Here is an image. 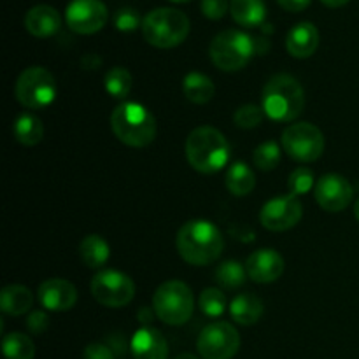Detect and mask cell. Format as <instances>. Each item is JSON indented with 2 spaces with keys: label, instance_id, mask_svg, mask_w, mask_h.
Instances as JSON below:
<instances>
[{
  "label": "cell",
  "instance_id": "74e56055",
  "mask_svg": "<svg viewBox=\"0 0 359 359\" xmlns=\"http://www.w3.org/2000/svg\"><path fill=\"white\" fill-rule=\"evenodd\" d=\"M277 2L283 9L290 11V13H300L311 6V0H277Z\"/></svg>",
  "mask_w": 359,
  "mask_h": 359
},
{
  "label": "cell",
  "instance_id": "7c38bea8",
  "mask_svg": "<svg viewBox=\"0 0 359 359\" xmlns=\"http://www.w3.org/2000/svg\"><path fill=\"white\" fill-rule=\"evenodd\" d=\"M109 20V11L102 0H72L65 9V21L76 34L91 35L102 30Z\"/></svg>",
  "mask_w": 359,
  "mask_h": 359
},
{
  "label": "cell",
  "instance_id": "2e32d148",
  "mask_svg": "<svg viewBox=\"0 0 359 359\" xmlns=\"http://www.w3.org/2000/svg\"><path fill=\"white\" fill-rule=\"evenodd\" d=\"M39 302L48 311H70L77 302V290L65 279H48L39 286Z\"/></svg>",
  "mask_w": 359,
  "mask_h": 359
},
{
  "label": "cell",
  "instance_id": "83f0119b",
  "mask_svg": "<svg viewBox=\"0 0 359 359\" xmlns=\"http://www.w3.org/2000/svg\"><path fill=\"white\" fill-rule=\"evenodd\" d=\"M132 74L125 67H114L105 74V90L114 98H126L132 91Z\"/></svg>",
  "mask_w": 359,
  "mask_h": 359
},
{
  "label": "cell",
  "instance_id": "9c48e42d",
  "mask_svg": "<svg viewBox=\"0 0 359 359\" xmlns=\"http://www.w3.org/2000/svg\"><path fill=\"white\" fill-rule=\"evenodd\" d=\"M283 149L287 156L302 163L319 160L325 151V135L312 123H294L283 132Z\"/></svg>",
  "mask_w": 359,
  "mask_h": 359
},
{
  "label": "cell",
  "instance_id": "5bb4252c",
  "mask_svg": "<svg viewBox=\"0 0 359 359\" xmlns=\"http://www.w3.org/2000/svg\"><path fill=\"white\" fill-rule=\"evenodd\" d=\"M353 186L339 174H326L316 184V200L328 212H340L347 209L353 200Z\"/></svg>",
  "mask_w": 359,
  "mask_h": 359
},
{
  "label": "cell",
  "instance_id": "5b68a950",
  "mask_svg": "<svg viewBox=\"0 0 359 359\" xmlns=\"http://www.w3.org/2000/svg\"><path fill=\"white\" fill-rule=\"evenodd\" d=\"M142 35L151 46L160 49L175 48L189 34V20L174 7H158L142 18Z\"/></svg>",
  "mask_w": 359,
  "mask_h": 359
},
{
  "label": "cell",
  "instance_id": "277c9868",
  "mask_svg": "<svg viewBox=\"0 0 359 359\" xmlns=\"http://www.w3.org/2000/svg\"><path fill=\"white\" fill-rule=\"evenodd\" d=\"M111 128L126 146L146 147L156 137V119L144 105L123 102L112 111Z\"/></svg>",
  "mask_w": 359,
  "mask_h": 359
},
{
  "label": "cell",
  "instance_id": "8fae6325",
  "mask_svg": "<svg viewBox=\"0 0 359 359\" xmlns=\"http://www.w3.org/2000/svg\"><path fill=\"white\" fill-rule=\"evenodd\" d=\"M196 347L203 359H231L241 349V335L230 323H210L200 333Z\"/></svg>",
  "mask_w": 359,
  "mask_h": 359
},
{
  "label": "cell",
  "instance_id": "44dd1931",
  "mask_svg": "<svg viewBox=\"0 0 359 359\" xmlns=\"http://www.w3.org/2000/svg\"><path fill=\"white\" fill-rule=\"evenodd\" d=\"M230 314L233 321H237L242 326H251L259 321L263 316V304L258 297L251 293L238 294L233 302H231Z\"/></svg>",
  "mask_w": 359,
  "mask_h": 359
},
{
  "label": "cell",
  "instance_id": "d4e9b609",
  "mask_svg": "<svg viewBox=\"0 0 359 359\" xmlns=\"http://www.w3.org/2000/svg\"><path fill=\"white\" fill-rule=\"evenodd\" d=\"M14 139L18 140L23 146H35V144L41 142L44 139V126H42V121L34 114H20L14 121L13 126Z\"/></svg>",
  "mask_w": 359,
  "mask_h": 359
},
{
  "label": "cell",
  "instance_id": "ac0fdd59",
  "mask_svg": "<svg viewBox=\"0 0 359 359\" xmlns=\"http://www.w3.org/2000/svg\"><path fill=\"white\" fill-rule=\"evenodd\" d=\"M60 27H62L60 13L48 4L34 6L25 14V28L34 37H51L60 30Z\"/></svg>",
  "mask_w": 359,
  "mask_h": 359
},
{
  "label": "cell",
  "instance_id": "484cf974",
  "mask_svg": "<svg viewBox=\"0 0 359 359\" xmlns=\"http://www.w3.org/2000/svg\"><path fill=\"white\" fill-rule=\"evenodd\" d=\"M79 255L84 265L90 266V269H100L102 265L107 263L111 249L100 235H88L81 242Z\"/></svg>",
  "mask_w": 359,
  "mask_h": 359
},
{
  "label": "cell",
  "instance_id": "f35d334b",
  "mask_svg": "<svg viewBox=\"0 0 359 359\" xmlns=\"http://www.w3.org/2000/svg\"><path fill=\"white\" fill-rule=\"evenodd\" d=\"M100 58H97V56H93V55H88V56H84L83 58V67L84 69H97L98 65H100Z\"/></svg>",
  "mask_w": 359,
  "mask_h": 359
},
{
  "label": "cell",
  "instance_id": "f1b7e54d",
  "mask_svg": "<svg viewBox=\"0 0 359 359\" xmlns=\"http://www.w3.org/2000/svg\"><path fill=\"white\" fill-rule=\"evenodd\" d=\"M248 270L237 262H224L216 269V283L224 290H237L245 283Z\"/></svg>",
  "mask_w": 359,
  "mask_h": 359
},
{
  "label": "cell",
  "instance_id": "836d02e7",
  "mask_svg": "<svg viewBox=\"0 0 359 359\" xmlns=\"http://www.w3.org/2000/svg\"><path fill=\"white\" fill-rule=\"evenodd\" d=\"M114 23L121 32H132L135 30L139 25H142L140 23L139 14H137L133 9H130V7H125V9L118 11V14H116L114 18Z\"/></svg>",
  "mask_w": 359,
  "mask_h": 359
},
{
  "label": "cell",
  "instance_id": "7bdbcfd3",
  "mask_svg": "<svg viewBox=\"0 0 359 359\" xmlns=\"http://www.w3.org/2000/svg\"><path fill=\"white\" fill-rule=\"evenodd\" d=\"M172 2H189V0H172Z\"/></svg>",
  "mask_w": 359,
  "mask_h": 359
},
{
  "label": "cell",
  "instance_id": "9a60e30c",
  "mask_svg": "<svg viewBox=\"0 0 359 359\" xmlns=\"http://www.w3.org/2000/svg\"><path fill=\"white\" fill-rule=\"evenodd\" d=\"M248 276L255 283L266 284L279 279L284 272V259L273 249H258L245 262Z\"/></svg>",
  "mask_w": 359,
  "mask_h": 359
},
{
  "label": "cell",
  "instance_id": "b9f144b4",
  "mask_svg": "<svg viewBox=\"0 0 359 359\" xmlns=\"http://www.w3.org/2000/svg\"><path fill=\"white\" fill-rule=\"evenodd\" d=\"M354 216H356V219L359 221V200L356 202V205H354Z\"/></svg>",
  "mask_w": 359,
  "mask_h": 359
},
{
  "label": "cell",
  "instance_id": "6da1fadb",
  "mask_svg": "<svg viewBox=\"0 0 359 359\" xmlns=\"http://www.w3.org/2000/svg\"><path fill=\"white\" fill-rule=\"evenodd\" d=\"M179 256L186 263L195 266H205L216 262L224 248V238L212 223L203 219H193L182 224L177 231Z\"/></svg>",
  "mask_w": 359,
  "mask_h": 359
},
{
  "label": "cell",
  "instance_id": "f546056e",
  "mask_svg": "<svg viewBox=\"0 0 359 359\" xmlns=\"http://www.w3.org/2000/svg\"><path fill=\"white\" fill-rule=\"evenodd\" d=\"M198 305L205 316H209V318H219L226 311V297L217 287H207L200 294Z\"/></svg>",
  "mask_w": 359,
  "mask_h": 359
},
{
  "label": "cell",
  "instance_id": "ab89813d",
  "mask_svg": "<svg viewBox=\"0 0 359 359\" xmlns=\"http://www.w3.org/2000/svg\"><path fill=\"white\" fill-rule=\"evenodd\" d=\"M321 2L328 7H342V6H346L349 0H321Z\"/></svg>",
  "mask_w": 359,
  "mask_h": 359
},
{
  "label": "cell",
  "instance_id": "7a4b0ae2",
  "mask_svg": "<svg viewBox=\"0 0 359 359\" xmlns=\"http://www.w3.org/2000/svg\"><path fill=\"white\" fill-rule=\"evenodd\" d=\"M186 158L195 170L216 174L230 158L226 137L212 126H198L186 139Z\"/></svg>",
  "mask_w": 359,
  "mask_h": 359
},
{
  "label": "cell",
  "instance_id": "cb8c5ba5",
  "mask_svg": "<svg viewBox=\"0 0 359 359\" xmlns=\"http://www.w3.org/2000/svg\"><path fill=\"white\" fill-rule=\"evenodd\" d=\"M224 182H226V188L231 195L245 196L255 189L256 177L255 172H252L244 161H237V163H233L226 170Z\"/></svg>",
  "mask_w": 359,
  "mask_h": 359
},
{
  "label": "cell",
  "instance_id": "4dcf8cb0",
  "mask_svg": "<svg viewBox=\"0 0 359 359\" xmlns=\"http://www.w3.org/2000/svg\"><path fill=\"white\" fill-rule=\"evenodd\" d=\"M252 161L259 170H273L280 161L279 144L273 142V140L259 144L252 153Z\"/></svg>",
  "mask_w": 359,
  "mask_h": 359
},
{
  "label": "cell",
  "instance_id": "603a6c76",
  "mask_svg": "<svg viewBox=\"0 0 359 359\" xmlns=\"http://www.w3.org/2000/svg\"><path fill=\"white\" fill-rule=\"evenodd\" d=\"M182 91L184 97L193 104L203 105L212 100L214 97V83L210 77L200 72H189L182 81Z\"/></svg>",
  "mask_w": 359,
  "mask_h": 359
},
{
  "label": "cell",
  "instance_id": "e0dca14e",
  "mask_svg": "<svg viewBox=\"0 0 359 359\" xmlns=\"http://www.w3.org/2000/svg\"><path fill=\"white\" fill-rule=\"evenodd\" d=\"M130 349L135 359H167L168 344L163 333L154 328H140L133 335Z\"/></svg>",
  "mask_w": 359,
  "mask_h": 359
},
{
  "label": "cell",
  "instance_id": "d6986e66",
  "mask_svg": "<svg viewBox=\"0 0 359 359\" xmlns=\"http://www.w3.org/2000/svg\"><path fill=\"white\" fill-rule=\"evenodd\" d=\"M319 46V32L314 23L302 21L294 25L286 37L287 53L294 58H309Z\"/></svg>",
  "mask_w": 359,
  "mask_h": 359
},
{
  "label": "cell",
  "instance_id": "d6a6232c",
  "mask_svg": "<svg viewBox=\"0 0 359 359\" xmlns=\"http://www.w3.org/2000/svg\"><path fill=\"white\" fill-rule=\"evenodd\" d=\"M263 116H265L263 107L248 104V105H242L241 109L235 111L233 121L238 128L249 130V128H256V126L263 121Z\"/></svg>",
  "mask_w": 359,
  "mask_h": 359
},
{
  "label": "cell",
  "instance_id": "30bf717a",
  "mask_svg": "<svg viewBox=\"0 0 359 359\" xmlns=\"http://www.w3.org/2000/svg\"><path fill=\"white\" fill-rule=\"evenodd\" d=\"M91 294L104 307L119 309L135 297V284L118 270H102L91 280Z\"/></svg>",
  "mask_w": 359,
  "mask_h": 359
},
{
  "label": "cell",
  "instance_id": "d590c367",
  "mask_svg": "<svg viewBox=\"0 0 359 359\" xmlns=\"http://www.w3.org/2000/svg\"><path fill=\"white\" fill-rule=\"evenodd\" d=\"M49 326V318L41 311H35L28 316V321H27V328L30 330L34 335H41L48 330Z\"/></svg>",
  "mask_w": 359,
  "mask_h": 359
},
{
  "label": "cell",
  "instance_id": "8992f818",
  "mask_svg": "<svg viewBox=\"0 0 359 359\" xmlns=\"http://www.w3.org/2000/svg\"><path fill=\"white\" fill-rule=\"evenodd\" d=\"M256 51V42L251 35L241 30H223L212 39L209 48L210 60L217 69L224 72H235L241 70L251 62Z\"/></svg>",
  "mask_w": 359,
  "mask_h": 359
},
{
  "label": "cell",
  "instance_id": "4fadbf2b",
  "mask_svg": "<svg viewBox=\"0 0 359 359\" xmlns=\"http://www.w3.org/2000/svg\"><path fill=\"white\" fill-rule=\"evenodd\" d=\"M304 216V209L297 196H279L263 205L259 221L270 231H286L297 226Z\"/></svg>",
  "mask_w": 359,
  "mask_h": 359
},
{
  "label": "cell",
  "instance_id": "ba28073f",
  "mask_svg": "<svg viewBox=\"0 0 359 359\" xmlns=\"http://www.w3.org/2000/svg\"><path fill=\"white\" fill-rule=\"evenodd\" d=\"M14 95L23 107L42 109L55 100L56 81L44 67H28L18 77Z\"/></svg>",
  "mask_w": 359,
  "mask_h": 359
},
{
  "label": "cell",
  "instance_id": "ffe728a7",
  "mask_svg": "<svg viewBox=\"0 0 359 359\" xmlns=\"http://www.w3.org/2000/svg\"><path fill=\"white\" fill-rule=\"evenodd\" d=\"M32 305H34V294L28 287L20 286V284L6 286L0 293V309L4 314L23 316L30 312Z\"/></svg>",
  "mask_w": 359,
  "mask_h": 359
},
{
  "label": "cell",
  "instance_id": "8d00e7d4",
  "mask_svg": "<svg viewBox=\"0 0 359 359\" xmlns=\"http://www.w3.org/2000/svg\"><path fill=\"white\" fill-rule=\"evenodd\" d=\"M83 359H114V353L104 344H90L84 349Z\"/></svg>",
  "mask_w": 359,
  "mask_h": 359
},
{
  "label": "cell",
  "instance_id": "1f68e13d",
  "mask_svg": "<svg viewBox=\"0 0 359 359\" xmlns=\"http://www.w3.org/2000/svg\"><path fill=\"white\" fill-rule=\"evenodd\" d=\"M314 186V174L309 168H297L290 174V181H287V189H290L291 196H300L311 191Z\"/></svg>",
  "mask_w": 359,
  "mask_h": 359
},
{
  "label": "cell",
  "instance_id": "60d3db41",
  "mask_svg": "<svg viewBox=\"0 0 359 359\" xmlns=\"http://www.w3.org/2000/svg\"><path fill=\"white\" fill-rule=\"evenodd\" d=\"M175 359H198V358L193 356V354H189V353H184V354H179Z\"/></svg>",
  "mask_w": 359,
  "mask_h": 359
},
{
  "label": "cell",
  "instance_id": "3957f363",
  "mask_svg": "<svg viewBox=\"0 0 359 359\" xmlns=\"http://www.w3.org/2000/svg\"><path fill=\"white\" fill-rule=\"evenodd\" d=\"M305 93L294 77L277 74L263 88V111L273 121L290 123L302 114Z\"/></svg>",
  "mask_w": 359,
  "mask_h": 359
},
{
  "label": "cell",
  "instance_id": "4316f807",
  "mask_svg": "<svg viewBox=\"0 0 359 359\" xmlns=\"http://www.w3.org/2000/svg\"><path fill=\"white\" fill-rule=\"evenodd\" d=\"M4 356L7 359H34V342L25 333H9L2 340Z\"/></svg>",
  "mask_w": 359,
  "mask_h": 359
},
{
  "label": "cell",
  "instance_id": "52a82bcc",
  "mask_svg": "<svg viewBox=\"0 0 359 359\" xmlns=\"http://www.w3.org/2000/svg\"><path fill=\"white\" fill-rule=\"evenodd\" d=\"M154 314L168 326H181L189 321L195 311V297L181 280L160 284L153 297Z\"/></svg>",
  "mask_w": 359,
  "mask_h": 359
},
{
  "label": "cell",
  "instance_id": "e575fe53",
  "mask_svg": "<svg viewBox=\"0 0 359 359\" xmlns=\"http://www.w3.org/2000/svg\"><path fill=\"white\" fill-rule=\"evenodd\" d=\"M228 9V0H202V13L209 20H221Z\"/></svg>",
  "mask_w": 359,
  "mask_h": 359
},
{
  "label": "cell",
  "instance_id": "7402d4cb",
  "mask_svg": "<svg viewBox=\"0 0 359 359\" xmlns=\"http://www.w3.org/2000/svg\"><path fill=\"white\" fill-rule=\"evenodd\" d=\"M230 11L233 20L242 27H258L266 16L263 0H231Z\"/></svg>",
  "mask_w": 359,
  "mask_h": 359
}]
</instances>
